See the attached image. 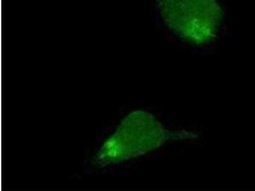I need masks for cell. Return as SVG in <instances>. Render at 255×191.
<instances>
[{
	"label": "cell",
	"mask_w": 255,
	"mask_h": 191,
	"mask_svg": "<svg viewBox=\"0 0 255 191\" xmlns=\"http://www.w3.org/2000/svg\"><path fill=\"white\" fill-rule=\"evenodd\" d=\"M166 26L177 36L193 44L215 39L223 13L217 0H156Z\"/></svg>",
	"instance_id": "6da1fadb"
},
{
	"label": "cell",
	"mask_w": 255,
	"mask_h": 191,
	"mask_svg": "<svg viewBox=\"0 0 255 191\" xmlns=\"http://www.w3.org/2000/svg\"><path fill=\"white\" fill-rule=\"evenodd\" d=\"M151 121L142 113H132L122 122L117 131L104 143L98 162L112 164L143 154L152 143Z\"/></svg>",
	"instance_id": "7a4b0ae2"
}]
</instances>
